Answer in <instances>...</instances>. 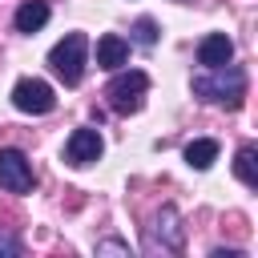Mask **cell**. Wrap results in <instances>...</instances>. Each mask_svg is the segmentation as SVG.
Instances as JSON below:
<instances>
[{
	"label": "cell",
	"mask_w": 258,
	"mask_h": 258,
	"mask_svg": "<svg viewBox=\"0 0 258 258\" xmlns=\"http://www.w3.org/2000/svg\"><path fill=\"white\" fill-rule=\"evenodd\" d=\"M194 93L202 101H214V105H226V109H238L242 97H246V73L238 64H218V69H206V77L194 81Z\"/></svg>",
	"instance_id": "obj_1"
},
{
	"label": "cell",
	"mask_w": 258,
	"mask_h": 258,
	"mask_svg": "<svg viewBox=\"0 0 258 258\" xmlns=\"http://www.w3.org/2000/svg\"><path fill=\"white\" fill-rule=\"evenodd\" d=\"M85 64H89V36H85V32H69V36L56 40L52 52H48V69H52L64 85H81V81H85Z\"/></svg>",
	"instance_id": "obj_2"
},
{
	"label": "cell",
	"mask_w": 258,
	"mask_h": 258,
	"mask_svg": "<svg viewBox=\"0 0 258 258\" xmlns=\"http://www.w3.org/2000/svg\"><path fill=\"white\" fill-rule=\"evenodd\" d=\"M145 93H149V77L141 69H117V77L105 85V101L113 113H137L145 105Z\"/></svg>",
	"instance_id": "obj_3"
},
{
	"label": "cell",
	"mask_w": 258,
	"mask_h": 258,
	"mask_svg": "<svg viewBox=\"0 0 258 258\" xmlns=\"http://www.w3.org/2000/svg\"><path fill=\"white\" fill-rule=\"evenodd\" d=\"M12 105H16L20 113H28V117H44V113L56 109V93H52V85L40 81V77H20V81L12 85Z\"/></svg>",
	"instance_id": "obj_4"
},
{
	"label": "cell",
	"mask_w": 258,
	"mask_h": 258,
	"mask_svg": "<svg viewBox=\"0 0 258 258\" xmlns=\"http://www.w3.org/2000/svg\"><path fill=\"white\" fill-rule=\"evenodd\" d=\"M32 161L20 149H0V185L8 194H28L32 189Z\"/></svg>",
	"instance_id": "obj_5"
},
{
	"label": "cell",
	"mask_w": 258,
	"mask_h": 258,
	"mask_svg": "<svg viewBox=\"0 0 258 258\" xmlns=\"http://www.w3.org/2000/svg\"><path fill=\"white\" fill-rule=\"evenodd\" d=\"M105 153V141H101V133L97 129H73V137L64 141V161L69 165H93L97 157Z\"/></svg>",
	"instance_id": "obj_6"
},
{
	"label": "cell",
	"mask_w": 258,
	"mask_h": 258,
	"mask_svg": "<svg viewBox=\"0 0 258 258\" xmlns=\"http://www.w3.org/2000/svg\"><path fill=\"white\" fill-rule=\"evenodd\" d=\"M149 234H153V242H157L161 250H181V242H185V226H181V214H177L173 206H161V214L153 218Z\"/></svg>",
	"instance_id": "obj_7"
},
{
	"label": "cell",
	"mask_w": 258,
	"mask_h": 258,
	"mask_svg": "<svg viewBox=\"0 0 258 258\" xmlns=\"http://www.w3.org/2000/svg\"><path fill=\"white\" fill-rule=\"evenodd\" d=\"M234 60V40L226 32H210L198 40V64L202 69H218V64H230Z\"/></svg>",
	"instance_id": "obj_8"
},
{
	"label": "cell",
	"mask_w": 258,
	"mask_h": 258,
	"mask_svg": "<svg viewBox=\"0 0 258 258\" xmlns=\"http://www.w3.org/2000/svg\"><path fill=\"white\" fill-rule=\"evenodd\" d=\"M97 64L109 69V73H117L121 64H129V40L117 36V32H105L97 40Z\"/></svg>",
	"instance_id": "obj_9"
},
{
	"label": "cell",
	"mask_w": 258,
	"mask_h": 258,
	"mask_svg": "<svg viewBox=\"0 0 258 258\" xmlns=\"http://www.w3.org/2000/svg\"><path fill=\"white\" fill-rule=\"evenodd\" d=\"M12 24H16V32H40V28L48 24V4H44V0H24V4L16 8Z\"/></svg>",
	"instance_id": "obj_10"
},
{
	"label": "cell",
	"mask_w": 258,
	"mask_h": 258,
	"mask_svg": "<svg viewBox=\"0 0 258 258\" xmlns=\"http://www.w3.org/2000/svg\"><path fill=\"white\" fill-rule=\"evenodd\" d=\"M185 161H189L194 169H210V165L218 161V141H214V137L189 141V145H185Z\"/></svg>",
	"instance_id": "obj_11"
},
{
	"label": "cell",
	"mask_w": 258,
	"mask_h": 258,
	"mask_svg": "<svg viewBox=\"0 0 258 258\" xmlns=\"http://www.w3.org/2000/svg\"><path fill=\"white\" fill-rule=\"evenodd\" d=\"M234 173H238V181L242 185H258V149L254 145H242L238 149V157H234Z\"/></svg>",
	"instance_id": "obj_12"
},
{
	"label": "cell",
	"mask_w": 258,
	"mask_h": 258,
	"mask_svg": "<svg viewBox=\"0 0 258 258\" xmlns=\"http://www.w3.org/2000/svg\"><path fill=\"white\" fill-rule=\"evenodd\" d=\"M133 44H141V48H153L157 44V20L153 16H141L133 24Z\"/></svg>",
	"instance_id": "obj_13"
},
{
	"label": "cell",
	"mask_w": 258,
	"mask_h": 258,
	"mask_svg": "<svg viewBox=\"0 0 258 258\" xmlns=\"http://www.w3.org/2000/svg\"><path fill=\"white\" fill-rule=\"evenodd\" d=\"M20 254H24L20 238H12V234H0V258H20Z\"/></svg>",
	"instance_id": "obj_14"
},
{
	"label": "cell",
	"mask_w": 258,
	"mask_h": 258,
	"mask_svg": "<svg viewBox=\"0 0 258 258\" xmlns=\"http://www.w3.org/2000/svg\"><path fill=\"white\" fill-rule=\"evenodd\" d=\"M97 254H125L129 258V246L117 242V238H105V242H97Z\"/></svg>",
	"instance_id": "obj_15"
}]
</instances>
